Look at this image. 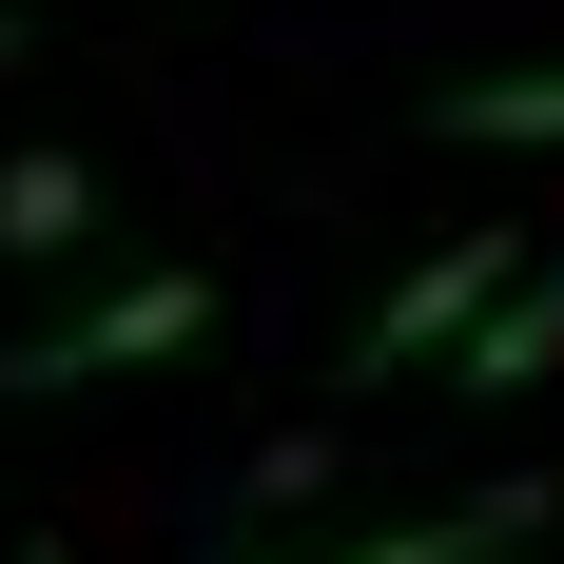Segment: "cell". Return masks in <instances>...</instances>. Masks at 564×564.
I'll return each mask as SVG.
<instances>
[{
  "instance_id": "obj_2",
  "label": "cell",
  "mask_w": 564,
  "mask_h": 564,
  "mask_svg": "<svg viewBox=\"0 0 564 564\" xmlns=\"http://www.w3.org/2000/svg\"><path fill=\"white\" fill-rule=\"evenodd\" d=\"M507 292H525V234H448V253H409V292L370 312V350H350V370H370V390H390V370H448Z\"/></svg>"
},
{
  "instance_id": "obj_4",
  "label": "cell",
  "mask_w": 564,
  "mask_h": 564,
  "mask_svg": "<svg viewBox=\"0 0 564 564\" xmlns=\"http://www.w3.org/2000/svg\"><path fill=\"white\" fill-rule=\"evenodd\" d=\"M429 137H467V156H564V58H525V78H448Z\"/></svg>"
},
{
  "instance_id": "obj_3",
  "label": "cell",
  "mask_w": 564,
  "mask_h": 564,
  "mask_svg": "<svg viewBox=\"0 0 564 564\" xmlns=\"http://www.w3.org/2000/svg\"><path fill=\"white\" fill-rule=\"evenodd\" d=\"M0 253H20V273H58V253H98V175L58 156V137H20V156H0Z\"/></svg>"
},
{
  "instance_id": "obj_7",
  "label": "cell",
  "mask_w": 564,
  "mask_h": 564,
  "mask_svg": "<svg viewBox=\"0 0 564 564\" xmlns=\"http://www.w3.org/2000/svg\"><path fill=\"white\" fill-rule=\"evenodd\" d=\"M0 58H20V20H0Z\"/></svg>"
},
{
  "instance_id": "obj_6",
  "label": "cell",
  "mask_w": 564,
  "mask_h": 564,
  "mask_svg": "<svg viewBox=\"0 0 564 564\" xmlns=\"http://www.w3.org/2000/svg\"><path fill=\"white\" fill-rule=\"evenodd\" d=\"M507 545H545V487H487V507H409V525H370L350 564H507Z\"/></svg>"
},
{
  "instance_id": "obj_8",
  "label": "cell",
  "mask_w": 564,
  "mask_h": 564,
  "mask_svg": "<svg viewBox=\"0 0 564 564\" xmlns=\"http://www.w3.org/2000/svg\"><path fill=\"white\" fill-rule=\"evenodd\" d=\"M20 564H58V545H20Z\"/></svg>"
},
{
  "instance_id": "obj_1",
  "label": "cell",
  "mask_w": 564,
  "mask_h": 564,
  "mask_svg": "<svg viewBox=\"0 0 564 564\" xmlns=\"http://www.w3.org/2000/svg\"><path fill=\"white\" fill-rule=\"evenodd\" d=\"M195 332H215V273L175 253V273H117L98 312H58V332H20V350H0V390H20V409H58V390H117V370H175Z\"/></svg>"
},
{
  "instance_id": "obj_5",
  "label": "cell",
  "mask_w": 564,
  "mask_h": 564,
  "mask_svg": "<svg viewBox=\"0 0 564 564\" xmlns=\"http://www.w3.org/2000/svg\"><path fill=\"white\" fill-rule=\"evenodd\" d=\"M545 370H564V253H545V273H525L507 312L448 350V390H487V409H507V390H545Z\"/></svg>"
}]
</instances>
